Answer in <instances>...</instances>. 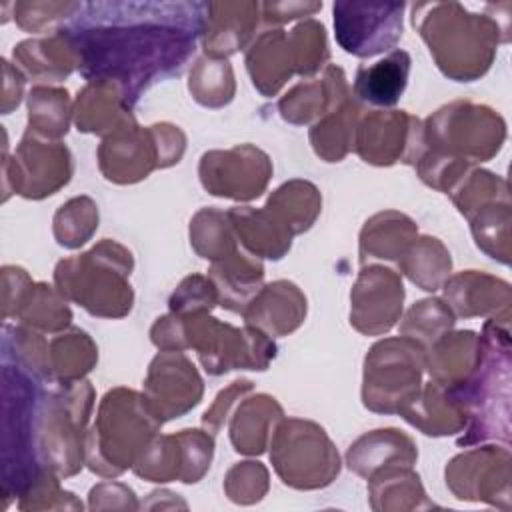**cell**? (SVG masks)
Returning a JSON list of instances; mask_svg holds the SVG:
<instances>
[{
  "label": "cell",
  "instance_id": "3",
  "mask_svg": "<svg viewBox=\"0 0 512 512\" xmlns=\"http://www.w3.org/2000/svg\"><path fill=\"white\" fill-rule=\"evenodd\" d=\"M412 22L448 78L470 82L490 68L500 42L494 18L472 14L458 2H430L414 6Z\"/></svg>",
  "mask_w": 512,
  "mask_h": 512
},
{
  "label": "cell",
  "instance_id": "14",
  "mask_svg": "<svg viewBox=\"0 0 512 512\" xmlns=\"http://www.w3.org/2000/svg\"><path fill=\"white\" fill-rule=\"evenodd\" d=\"M198 174L202 186L214 196L254 200L268 186L272 162L264 150L252 144H240L202 154Z\"/></svg>",
  "mask_w": 512,
  "mask_h": 512
},
{
  "label": "cell",
  "instance_id": "6",
  "mask_svg": "<svg viewBox=\"0 0 512 512\" xmlns=\"http://www.w3.org/2000/svg\"><path fill=\"white\" fill-rule=\"evenodd\" d=\"M134 260L116 240H102L80 256L60 260L54 268L58 292L100 318H122L132 310L134 292L128 282Z\"/></svg>",
  "mask_w": 512,
  "mask_h": 512
},
{
  "label": "cell",
  "instance_id": "49",
  "mask_svg": "<svg viewBox=\"0 0 512 512\" xmlns=\"http://www.w3.org/2000/svg\"><path fill=\"white\" fill-rule=\"evenodd\" d=\"M170 312L178 316L206 314L218 306V292L214 282L202 274L186 276L168 300Z\"/></svg>",
  "mask_w": 512,
  "mask_h": 512
},
{
  "label": "cell",
  "instance_id": "48",
  "mask_svg": "<svg viewBox=\"0 0 512 512\" xmlns=\"http://www.w3.org/2000/svg\"><path fill=\"white\" fill-rule=\"evenodd\" d=\"M224 492L236 504L260 502L268 492L266 466L254 460L234 464L224 478Z\"/></svg>",
  "mask_w": 512,
  "mask_h": 512
},
{
  "label": "cell",
  "instance_id": "51",
  "mask_svg": "<svg viewBox=\"0 0 512 512\" xmlns=\"http://www.w3.org/2000/svg\"><path fill=\"white\" fill-rule=\"evenodd\" d=\"M178 440H180V448H182V478H180V482L194 484L210 468L212 454H214L212 434L206 430L186 428V430L178 432Z\"/></svg>",
  "mask_w": 512,
  "mask_h": 512
},
{
  "label": "cell",
  "instance_id": "21",
  "mask_svg": "<svg viewBox=\"0 0 512 512\" xmlns=\"http://www.w3.org/2000/svg\"><path fill=\"white\" fill-rule=\"evenodd\" d=\"M246 326L258 328L270 338L294 332L306 318V296L288 280H276L260 288L242 312Z\"/></svg>",
  "mask_w": 512,
  "mask_h": 512
},
{
  "label": "cell",
  "instance_id": "13",
  "mask_svg": "<svg viewBox=\"0 0 512 512\" xmlns=\"http://www.w3.org/2000/svg\"><path fill=\"white\" fill-rule=\"evenodd\" d=\"M354 150L374 166H414L424 152L422 122L406 110H372L358 122Z\"/></svg>",
  "mask_w": 512,
  "mask_h": 512
},
{
  "label": "cell",
  "instance_id": "29",
  "mask_svg": "<svg viewBox=\"0 0 512 512\" xmlns=\"http://www.w3.org/2000/svg\"><path fill=\"white\" fill-rule=\"evenodd\" d=\"M130 106L122 88L108 80L88 82L74 104V124L80 132L108 136L130 118Z\"/></svg>",
  "mask_w": 512,
  "mask_h": 512
},
{
  "label": "cell",
  "instance_id": "41",
  "mask_svg": "<svg viewBox=\"0 0 512 512\" xmlns=\"http://www.w3.org/2000/svg\"><path fill=\"white\" fill-rule=\"evenodd\" d=\"M190 244L198 256L218 262L242 248L228 214L218 208H202L190 220Z\"/></svg>",
  "mask_w": 512,
  "mask_h": 512
},
{
  "label": "cell",
  "instance_id": "47",
  "mask_svg": "<svg viewBox=\"0 0 512 512\" xmlns=\"http://www.w3.org/2000/svg\"><path fill=\"white\" fill-rule=\"evenodd\" d=\"M288 38L294 52L296 74L312 76L328 62L330 52L326 44V30L314 18L296 24L288 32Z\"/></svg>",
  "mask_w": 512,
  "mask_h": 512
},
{
  "label": "cell",
  "instance_id": "42",
  "mask_svg": "<svg viewBox=\"0 0 512 512\" xmlns=\"http://www.w3.org/2000/svg\"><path fill=\"white\" fill-rule=\"evenodd\" d=\"M188 90L192 98L206 108H222L234 98V72L226 58L202 56L192 72Z\"/></svg>",
  "mask_w": 512,
  "mask_h": 512
},
{
  "label": "cell",
  "instance_id": "57",
  "mask_svg": "<svg viewBox=\"0 0 512 512\" xmlns=\"http://www.w3.org/2000/svg\"><path fill=\"white\" fill-rule=\"evenodd\" d=\"M4 70V92H2V114H8L12 108L20 104L22 90H24V74L12 66L6 58L2 60Z\"/></svg>",
  "mask_w": 512,
  "mask_h": 512
},
{
  "label": "cell",
  "instance_id": "5",
  "mask_svg": "<svg viewBox=\"0 0 512 512\" xmlns=\"http://www.w3.org/2000/svg\"><path fill=\"white\" fill-rule=\"evenodd\" d=\"M162 426L144 394L128 388L108 390L98 418L86 432L88 468L104 478H116L132 468Z\"/></svg>",
  "mask_w": 512,
  "mask_h": 512
},
{
  "label": "cell",
  "instance_id": "35",
  "mask_svg": "<svg viewBox=\"0 0 512 512\" xmlns=\"http://www.w3.org/2000/svg\"><path fill=\"white\" fill-rule=\"evenodd\" d=\"M362 108L354 98L322 116L310 128V144L314 152L326 162H340L352 148Z\"/></svg>",
  "mask_w": 512,
  "mask_h": 512
},
{
  "label": "cell",
  "instance_id": "28",
  "mask_svg": "<svg viewBox=\"0 0 512 512\" xmlns=\"http://www.w3.org/2000/svg\"><path fill=\"white\" fill-rule=\"evenodd\" d=\"M208 278L216 286L218 304L230 312L242 314L262 288L264 266L260 258L238 248L228 258L212 262Z\"/></svg>",
  "mask_w": 512,
  "mask_h": 512
},
{
  "label": "cell",
  "instance_id": "43",
  "mask_svg": "<svg viewBox=\"0 0 512 512\" xmlns=\"http://www.w3.org/2000/svg\"><path fill=\"white\" fill-rule=\"evenodd\" d=\"M470 228L476 240V246L484 250L490 258L500 260L502 264L510 262V198L496 200L480 210H476L470 218Z\"/></svg>",
  "mask_w": 512,
  "mask_h": 512
},
{
  "label": "cell",
  "instance_id": "37",
  "mask_svg": "<svg viewBox=\"0 0 512 512\" xmlns=\"http://www.w3.org/2000/svg\"><path fill=\"white\" fill-rule=\"evenodd\" d=\"M292 234L306 232L322 210V196L308 180H290L276 188L266 206Z\"/></svg>",
  "mask_w": 512,
  "mask_h": 512
},
{
  "label": "cell",
  "instance_id": "46",
  "mask_svg": "<svg viewBox=\"0 0 512 512\" xmlns=\"http://www.w3.org/2000/svg\"><path fill=\"white\" fill-rule=\"evenodd\" d=\"M134 474L150 482H172L182 478V448L178 434L154 436L132 466Z\"/></svg>",
  "mask_w": 512,
  "mask_h": 512
},
{
  "label": "cell",
  "instance_id": "18",
  "mask_svg": "<svg viewBox=\"0 0 512 512\" xmlns=\"http://www.w3.org/2000/svg\"><path fill=\"white\" fill-rule=\"evenodd\" d=\"M400 276L380 264L362 266L350 292V324L368 336L388 332L402 314Z\"/></svg>",
  "mask_w": 512,
  "mask_h": 512
},
{
  "label": "cell",
  "instance_id": "20",
  "mask_svg": "<svg viewBox=\"0 0 512 512\" xmlns=\"http://www.w3.org/2000/svg\"><path fill=\"white\" fill-rule=\"evenodd\" d=\"M348 98H352V90L344 70L328 64L322 78L304 80L286 92L278 102V112L290 124H310L318 122Z\"/></svg>",
  "mask_w": 512,
  "mask_h": 512
},
{
  "label": "cell",
  "instance_id": "12",
  "mask_svg": "<svg viewBox=\"0 0 512 512\" xmlns=\"http://www.w3.org/2000/svg\"><path fill=\"white\" fill-rule=\"evenodd\" d=\"M72 154L58 142L34 134L26 128L12 158H2L4 200L8 194H20L28 200H42L56 194L72 178Z\"/></svg>",
  "mask_w": 512,
  "mask_h": 512
},
{
  "label": "cell",
  "instance_id": "26",
  "mask_svg": "<svg viewBox=\"0 0 512 512\" xmlns=\"http://www.w3.org/2000/svg\"><path fill=\"white\" fill-rule=\"evenodd\" d=\"M226 214L238 244L252 256L280 260L290 250L294 234L268 208L234 206Z\"/></svg>",
  "mask_w": 512,
  "mask_h": 512
},
{
  "label": "cell",
  "instance_id": "40",
  "mask_svg": "<svg viewBox=\"0 0 512 512\" xmlns=\"http://www.w3.org/2000/svg\"><path fill=\"white\" fill-rule=\"evenodd\" d=\"M70 96L66 88L38 84L28 94V130L58 140L70 126Z\"/></svg>",
  "mask_w": 512,
  "mask_h": 512
},
{
  "label": "cell",
  "instance_id": "44",
  "mask_svg": "<svg viewBox=\"0 0 512 512\" xmlns=\"http://www.w3.org/2000/svg\"><path fill=\"white\" fill-rule=\"evenodd\" d=\"M98 228V206L88 196L70 198L62 204L52 220L54 238L64 248H80Z\"/></svg>",
  "mask_w": 512,
  "mask_h": 512
},
{
  "label": "cell",
  "instance_id": "7",
  "mask_svg": "<svg viewBox=\"0 0 512 512\" xmlns=\"http://www.w3.org/2000/svg\"><path fill=\"white\" fill-rule=\"evenodd\" d=\"M94 406V388L88 380L54 382L40 394L36 410V450L44 468L60 478L80 472L86 464V424Z\"/></svg>",
  "mask_w": 512,
  "mask_h": 512
},
{
  "label": "cell",
  "instance_id": "1",
  "mask_svg": "<svg viewBox=\"0 0 512 512\" xmlns=\"http://www.w3.org/2000/svg\"><path fill=\"white\" fill-rule=\"evenodd\" d=\"M88 14L68 28L86 80L122 88L128 106L150 84L180 74L204 30L206 4L144 2L86 4Z\"/></svg>",
  "mask_w": 512,
  "mask_h": 512
},
{
  "label": "cell",
  "instance_id": "15",
  "mask_svg": "<svg viewBox=\"0 0 512 512\" xmlns=\"http://www.w3.org/2000/svg\"><path fill=\"white\" fill-rule=\"evenodd\" d=\"M446 484L460 500L510 508L508 446H482L458 454L446 466Z\"/></svg>",
  "mask_w": 512,
  "mask_h": 512
},
{
  "label": "cell",
  "instance_id": "8",
  "mask_svg": "<svg viewBox=\"0 0 512 512\" xmlns=\"http://www.w3.org/2000/svg\"><path fill=\"white\" fill-rule=\"evenodd\" d=\"M184 150L186 136L178 126L160 122L140 128L134 116H130L114 132L104 136L98 146V166L106 180L134 184L154 168L178 164Z\"/></svg>",
  "mask_w": 512,
  "mask_h": 512
},
{
  "label": "cell",
  "instance_id": "32",
  "mask_svg": "<svg viewBox=\"0 0 512 512\" xmlns=\"http://www.w3.org/2000/svg\"><path fill=\"white\" fill-rule=\"evenodd\" d=\"M408 72L410 54L404 50H394L386 58L374 64H362L356 70L354 94L360 102L372 106H394L408 84Z\"/></svg>",
  "mask_w": 512,
  "mask_h": 512
},
{
  "label": "cell",
  "instance_id": "24",
  "mask_svg": "<svg viewBox=\"0 0 512 512\" xmlns=\"http://www.w3.org/2000/svg\"><path fill=\"white\" fill-rule=\"evenodd\" d=\"M246 68L260 94L276 96L286 80L296 74L288 32L282 28L264 30L246 52Z\"/></svg>",
  "mask_w": 512,
  "mask_h": 512
},
{
  "label": "cell",
  "instance_id": "53",
  "mask_svg": "<svg viewBox=\"0 0 512 512\" xmlns=\"http://www.w3.org/2000/svg\"><path fill=\"white\" fill-rule=\"evenodd\" d=\"M252 388H254L252 382H250V380H244V378L234 380L228 388H224V390L216 396V400L212 402V406H210V408L204 412V416H202V426H204V430L214 436V434L222 428V424H224L226 416L230 414L232 406H234L242 396H246L248 392H252Z\"/></svg>",
  "mask_w": 512,
  "mask_h": 512
},
{
  "label": "cell",
  "instance_id": "30",
  "mask_svg": "<svg viewBox=\"0 0 512 512\" xmlns=\"http://www.w3.org/2000/svg\"><path fill=\"white\" fill-rule=\"evenodd\" d=\"M282 418V406L268 394H256L242 400L236 406L230 422V442L234 450L248 456L262 454Z\"/></svg>",
  "mask_w": 512,
  "mask_h": 512
},
{
  "label": "cell",
  "instance_id": "4",
  "mask_svg": "<svg viewBox=\"0 0 512 512\" xmlns=\"http://www.w3.org/2000/svg\"><path fill=\"white\" fill-rule=\"evenodd\" d=\"M448 394L468 416V434L460 446L502 438L508 442L510 430V338L508 328L488 320L480 334V360L472 376Z\"/></svg>",
  "mask_w": 512,
  "mask_h": 512
},
{
  "label": "cell",
  "instance_id": "50",
  "mask_svg": "<svg viewBox=\"0 0 512 512\" xmlns=\"http://www.w3.org/2000/svg\"><path fill=\"white\" fill-rule=\"evenodd\" d=\"M58 474L50 468L42 470L38 478L20 494V510H54V508H76L80 510V500L72 492H64L58 484Z\"/></svg>",
  "mask_w": 512,
  "mask_h": 512
},
{
  "label": "cell",
  "instance_id": "10",
  "mask_svg": "<svg viewBox=\"0 0 512 512\" xmlns=\"http://www.w3.org/2000/svg\"><path fill=\"white\" fill-rule=\"evenodd\" d=\"M270 460L280 480L296 490L332 484L340 472V456L326 430L312 420H280L270 438Z\"/></svg>",
  "mask_w": 512,
  "mask_h": 512
},
{
  "label": "cell",
  "instance_id": "27",
  "mask_svg": "<svg viewBox=\"0 0 512 512\" xmlns=\"http://www.w3.org/2000/svg\"><path fill=\"white\" fill-rule=\"evenodd\" d=\"M480 360V336L472 330L446 332L424 352V368L444 388L464 384Z\"/></svg>",
  "mask_w": 512,
  "mask_h": 512
},
{
  "label": "cell",
  "instance_id": "23",
  "mask_svg": "<svg viewBox=\"0 0 512 512\" xmlns=\"http://www.w3.org/2000/svg\"><path fill=\"white\" fill-rule=\"evenodd\" d=\"M258 2H210L204 18V50L212 58H228L242 50L258 24Z\"/></svg>",
  "mask_w": 512,
  "mask_h": 512
},
{
  "label": "cell",
  "instance_id": "38",
  "mask_svg": "<svg viewBox=\"0 0 512 512\" xmlns=\"http://www.w3.org/2000/svg\"><path fill=\"white\" fill-rule=\"evenodd\" d=\"M400 270L422 290H438L452 270V258L446 246L434 236H420L410 242L398 260Z\"/></svg>",
  "mask_w": 512,
  "mask_h": 512
},
{
  "label": "cell",
  "instance_id": "33",
  "mask_svg": "<svg viewBox=\"0 0 512 512\" xmlns=\"http://www.w3.org/2000/svg\"><path fill=\"white\" fill-rule=\"evenodd\" d=\"M418 226L402 212L386 210L366 220L360 232V264L368 260H400L416 238Z\"/></svg>",
  "mask_w": 512,
  "mask_h": 512
},
{
  "label": "cell",
  "instance_id": "39",
  "mask_svg": "<svg viewBox=\"0 0 512 512\" xmlns=\"http://www.w3.org/2000/svg\"><path fill=\"white\" fill-rule=\"evenodd\" d=\"M14 318L40 332H60L70 326L72 312L58 288L46 282H32Z\"/></svg>",
  "mask_w": 512,
  "mask_h": 512
},
{
  "label": "cell",
  "instance_id": "31",
  "mask_svg": "<svg viewBox=\"0 0 512 512\" xmlns=\"http://www.w3.org/2000/svg\"><path fill=\"white\" fill-rule=\"evenodd\" d=\"M398 414L428 436L456 434L468 424L466 412L448 390L434 380L422 386L414 400H410Z\"/></svg>",
  "mask_w": 512,
  "mask_h": 512
},
{
  "label": "cell",
  "instance_id": "16",
  "mask_svg": "<svg viewBox=\"0 0 512 512\" xmlns=\"http://www.w3.org/2000/svg\"><path fill=\"white\" fill-rule=\"evenodd\" d=\"M404 4H334L338 44L354 56L370 58L396 46L402 36Z\"/></svg>",
  "mask_w": 512,
  "mask_h": 512
},
{
  "label": "cell",
  "instance_id": "19",
  "mask_svg": "<svg viewBox=\"0 0 512 512\" xmlns=\"http://www.w3.org/2000/svg\"><path fill=\"white\" fill-rule=\"evenodd\" d=\"M444 302L454 316H490L494 322H510V284L478 270H466L446 278Z\"/></svg>",
  "mask_w": 512,
  "mask_h": 512
},
{
  "label": "cell",
  "instance_id": "2",
  "mask_svg": "<svg viewBox=\"0 0 512 512\" xmlns=\"http://www.w3.org/2000/svg\"><path fill=\"white\" fill-rule=\"evenodd\" d=\"M150 338L160 350L194 348L208 374L228 370H266L276 356V344L258 328L220 322L206 314H168L154 322Z\"/></svg>",
  "mask_w": 512,
  "mask_h": 512
},
{
  "label": "cell",
  "instance_id": "45",
  "mask_svg": "<svg viewBox=\"0 0 512 512\" xmlns=\"http://www.w3.org/2000/svg\"><path fill=\"white\" fill-rule=\"evenodd\" d=\"M454 322L456 316L444 300L426 298L410 306V310L404 316V322L400 324V332L402 336L416 340L426 350L440 336L450 332Z\"/></svg>",
  "mask_w": 512,
  "mask_h": 512
},
{
  "label": "cell",
  "instance_id": "34",
  "mask_svg": "<svg viewBox=\"0 0 512 512\" xmlns=\"http://www.w3.org/2000/svg\"><path fill=\"white\" fill-rule=\"evenodd\" d=\"M368 496L374 510L434 508L426 498L420 476L412 466H390L368 478Z\"/></svg>",
  "mask_w": 512,
  "mask_h": 512
},
{
  "label": "cell",
  "instance_id": "25",
  "mask_svg": "<svg viewBox=\"0 0 512 512\" xmlns=\"http://www.w3.org/2000/svg\"><path fill=\"white\" fill-rule=\"evenodd\" d=\"M416 458L414 440L396 428L372 430L360 436L346 454L348 468L366 480L390 466H412Z\"/></svg>",
  "mask_w": 512,
  "mask_h": 512
},
{
  "label": "cell",
  "instance_id": "11",
  "mask_svg": "<svg viewBox=\"0 0 512 512\" xmlns=\"http://www.w3.org/2000/svg\"><path fill=\"white\" fill-rule=\"evenodd\" d=\"M424 346L408 336L376 342L364 358L362 402L380 414H398L420 392Z\"/></svg>",
  "mask_w": 512,
  "mask_h": 512
},
{
  "label": "cell",
  "instance_id": "17",
  "mask_svg": "<svg viewBox=\"0 0 512 512\" xmlns=\"http://www.w3.org/2000/svg\"><path fill=\"white\" fill-rule=\"evenodd\" d=\"M202 392V378L182 350H162L150 362L142 394L162 422L192 410Z\"/></svg>",
  "mask_w": 512,
  "mask_h": 512
},
{
  "label": "cell",
  "instance_id": "52",
  "mask_svg": "<svg viewBox=\"0 0 512 512\" xmlns=\"http://www.w3.org/2000/svg\"><path fill=\"white\" fill-rule=\"evenodd\" d=\"M80 8L78 2H18L14 4V20L22 30L42 32L46 26L74 16Z\"/></svg>",
  "mask_w": 512,
  "mask_h": 512
},
{
  "label": "cell",
  "instance_id": "56",
  "mask_svg": "<svg viewBox=\"0 0 512 512\" xmlns=\"http://www.w3.org/2000/svg\"><path fill=\"white\" fill-rule=\"evenodd\" d=\"M322 8V2H264L260 4L266 24H284L300 16H312Z\"/></svg>",
  "mask_w": 512,
  "mask_h": 512
},
{
  "label": "cell",
  "instance_id": "9",
  "mask_svg": "<svg viewBox=\"0 0 512 512\" xmlns=\"http://www.w3.org/2000/svg\"><path fill=\"white\" fill-rule=\"evenodd\" d=\"M424 150L468 164L490 160L506 138L500 114L484 104L456 100L438 108L422 124Z\"/></svg>",
  "mask_w": 512,
  "mask_h": 512
},
{
  "label": "cell",
  "instance_id": "54",
  "mask_svg": "<svg viewBox=\"0 0 512 512\" xmlns=\"http://www.w3.org/2000/svg\"><path fill=\"white\" fill-rule=\"evenodd\" d=\"M90 510H116V508H128L136 510L140 504L136 502V496L132 488L120 484V482H102L90 490Z\"/></svg>",
  "mask_w": 512,
  "mask_h": 512
},
{
  "label": "cell",
  "instance_id": "55",
  "mask_svg": "<svg viewBox=\"0 0 512 512\" xmlns=\"http://www.w3.org/2000/svg\"><path fill=\"white\" fill-rule=\"evenodd\" d=\"M32 286V278L20 266H4L2 268V316L4 320L12 318Z\"/></svg>",
  "mask_w": 512,
  "mask_h": 512
},
{
  "label": "cell",
  "instance_id": "22",
  "mask_svg": "<svg viewBox=\"0 0 512 512\" xmlns=\"http://www.w3.org/2000/svg\"><path fill=\"white\" fill-rule=\"evenodd\" d=\"M12 58L14 66L36 82H60L80 68L78 46L68 30L20 42L14 46Z\"/></svg>",
  "mask_w": 512,
  "mask_h": 512
},
{
  "label": "cell",
  "instance_id": "36",
  "mask_svg": "<svg viewBox=\"0 0 512 512\" xmlns=\"http://www.w3.org/2000/svg\"><path fill=\"white\" fill-rule=\"evenodd\" d=\"M96 362L98 348L80 328H70L48 342V374L52 382L82 380Z\"/></svg>",
  "mask_w": 512,
  "mask_h": 512
}]
</instances>
